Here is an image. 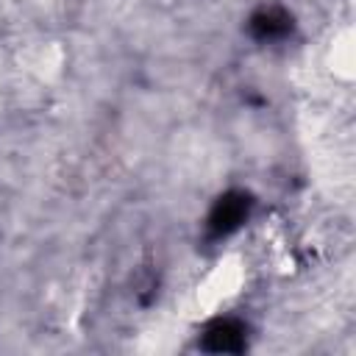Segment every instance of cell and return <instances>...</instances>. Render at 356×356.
Here are the masks:
<instances>
[{
  "instance_id": "cell-1",
  "label": "cell",
  "mask_w": 356,
  "mask_h": 356,
  "mask_svg": "<svg viewBox=\"0 0 356 356\" xmlns=\"http://www.w3.org/2000/svg\"><path fill=\"white\" fill-rule=\"evenodd\" d=\"M245 214H248V197L228 195L225 200L217 203V209H214V214L209 220L211 222V231L214 234H228V231H234L245 220Z\"/></svg>"
},
{
  "instance_id": "cell-2",
  "label": "cell",
  "mask_w": 356,
  "mask_h": 356,
  "mask_svg": "<svg viewBox=\"0 0 356 356\" xmlns=\"http://www.w3.org/2000/svg\"><path fill=\"white\" fill-rule=\"evenodd\" d=\"M242 345V328L234 323H220L209 331V348L214 350H236Z\"/></svg>"
}]
</instances>
